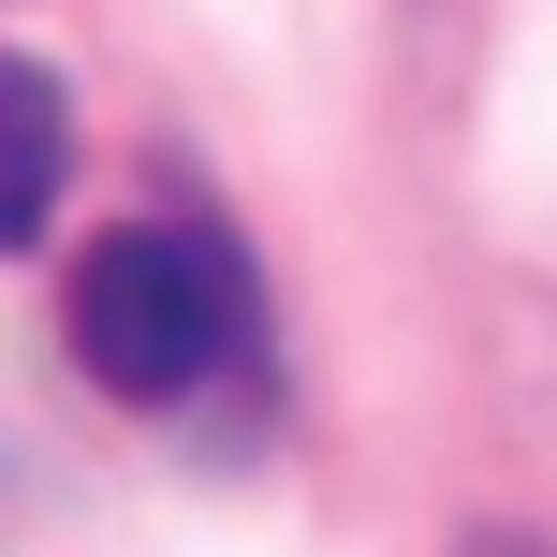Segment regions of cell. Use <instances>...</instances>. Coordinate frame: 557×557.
I'll return each instance as SVG.
<instances>
[{"label": "cell", "instance_id": "obj_1", "mask_svg": "<svg viewBox=\"0 0 557 557\" xmlns=\"http://www.w3.org/2000/svg\"><path fill=\"white\" fill-rule=\"evenodd\" d=\"M59 337L103 396L133 411H176L221 367H250V250L221 221H117L88 235L74 294H59Z\"/></svg>", "mask_w": 557, "mask_h": 557}, {"label": "cell", "instance_id": "obj_2", "mask_svg": "<svg viewBox=\"0 0 557 557\" xmlns=\"http://www.w3.org/2000/svg\"><path fill=\"white\" fill-rule=\"evenodd\" d=\"M59 162H74V117H59L45 59H0V250H29L59 206Z\"/></svg>", "mask_w": 557, "mask_h": 557}, {"label": "cell", "instance_id": "obj_3", "mask_svg": "<svg viewBox=\"0 0 557 557\" xmlns=\"http://www.w3.org/2000/svg\"><path fill=\"white\" fill-rule=\"evenodd\" d=\"M455 557H557V543H529V529H470Z\"/></svg>", "mask_w": 557, "mask_h": 557}]
</instances>
